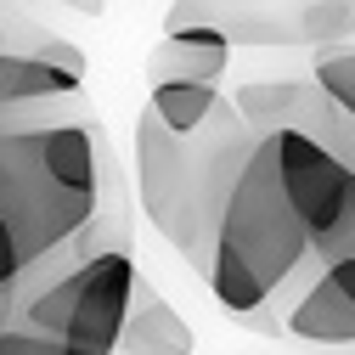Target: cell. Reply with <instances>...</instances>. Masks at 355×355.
<instances>
[{
	"label": "cell",
	"instance_id": "6",
	"mask_svg": "<svg viewBox=\"0 0 355 355\" xmlns=\"http://www.w3.org/2000/svg\"><path fill=\"white\" fill-rule=\"evenodd\" d=\"M265 147H271V164H277L282 203L299 220L310 254L322 265L344 259L349 237H355V175L327 147L304 141V136H265Z\"/></svg>",
	"mask_w": 355,
	"mask_h": 355
},
{
	"label": "cell",
	"instance_id": "8",
	"mask_svg": "<svg viewBox=\"0 0 355 355\" xmlns=\"http://www.w3.org/2000/svg\"><path fill=\"white\" fill-rule=\"evenodd\" d=\"M277 333L304 338V344H355V259H327L304 293L282 310Z\"/></svg>",
	"mask_w": 355,
	"mask_h": 355
},
{
	"label": "cell",
	"instance_id": "1",
	"mask_svg": "<svg viewBox=\"0 0 355 355\" xmlns=\"http://www.w3.org/2000/svg\"><path fill=\"white\" fill-rule=\"evenodd\" d=\"M107 175L102 119L73 96L28 107L0 130V322L34 265L96 220Z\"/></svg>",
	"mask_w": 355,
	"mask_h": 355
},
{
	"label": "cell",
	"instance_id": "15",
	"mask_svg": "<svg viewBox=\"0 0 355 355\" xmlns=\"http://www.w3.org/2000/svg\"><path fill=\"white\" fill-rule=\"evenodd\" d=\"M62 6H73V12H102V0H62Z\"/></svg>",
	"mask_w": 355,
	"mask_h": 355
},
{
	"label": "cell",
	"instance_id": "7",
	"mask_svg": "<svg viewBox=\"0 0 355 355\" xmlns=\"http://www.w3.org/2000/svg\"><path fill=\"white\" fill-rule=\"evenodd\" d=\"M226 102L248 124L254 141H265V136H304V141L327 147L333 124H338L333 102L316 91V79H248Z\"/></svg>",
	"mask_w": 355,
	"mask_h": 355
},
{
	"label": "cell",
	"instance_id": "10",
	"mask_svg": "<svg viewBox=\"0 0 355 355\" xmlns=\"http://www.w3.org/2000/svg\"><path fill=\"white\" fill-rule=\"evenodd\" d=\"M192 349H198V338H192L187 316H181V310H175V304L136 271L113 355H192Z\"/></svg>",
	"mask_w": 355,
	"mask_h": 355
},
{
	"label": "cell",
	"instance_id": "4",
	"mask_svg": "<svg viewBox=\"0 0 355 355\" xmlns=\"http://www.w3.org/2000/svg\"><path fill=\"white\" fill-rule=\"evenodd\" d=\"M130 282H136V254H96L62 282L40 288L28 304L12 310V322H23L40 338H57L73 355H113L119 322L130 304Z\"/></svg>",
	"mask_w": 355,
	"mask_h": 355
},
{
	"label": "cell",
	"instance_id": "5",
	"mask_svg": "<svg viewBox=\"0 0 355 355\" xmlns=\"http://www.w3.org/2000/svg\"><path fill=\"white\" fill-rule=\"evenodd\" d=\"M209 28L226 46H333L355 34V0H175L164 34Z\"/></svg>",
	"mask_w": 355,
	"mask_h": 355
},
{
	"label": "cell",
	"instance_id": "16",
	"mask_svg": "<svg viewBox=\"0 0 355 355\" xmlns=\"http://www.w3.org/2000/svg\"><path fill=\"white\" fill-rule=\"evenodd\" d=\"M344 259H355V237H349V254H344Z\"/></svg>",
	"mask_w": 355,
	"mask_h": 355
},
{
	"label": "cell",
	"instance_id": "12",
	"mask_svg": "<svg viewBox=\"0 0 355 355\" xmlns=\"http://www.w3.org/2000/svg\"><path fill=\"white\" fill-rule=\"evenodd\" d=\"M316 91L333 102L338 124H333V136H327V153L355 175V51H322L316 57Z\"/></svg>",
	"mask_w": 355,
	"mask_h": 355
},
{
	"label": "cell",
	"instance_id": "9",
	"mask_svg": "<svg viewBox=\"0 0 355 355\" xmlns=\"http://www.w3.org/2000/svg\"><path fill=\"white\" fill-rule=\"evenodd\" d=\"M232 68V46L209 28H181L164 34L147 51V91H169V85H187V91H220V79Z\"/></svg>",
	"mask_w": 355,
	"mask_h": 355
},
{
	"label": "cell",
	"instance_id": "3",
	"mask_svg": "<svg viewBox=\"0 0 355 355\" xmlns=\"http://www.w3.org/2000/svg\"><path fill=\"white\" fill-rule=\"evenodd\" d=\"M316 271H322V259L310 254L299 220L288 214L271 147L259 141L254 158L237 175L232 198H226V214H220L203 282L214 288L220 310H226L232 322H243L254 333H277L282 310L304 293V282Z\"/></svg>",
	"mask_w": 355,
	"mask_h": 355
},
{
	"label": "cell",
	"instance_id": "2",
	"mask_svg": "<svg viewBox=\"0 0 355 355\" xmlns=\"http://www.w3.org/2000/svg\"><path fill=\"white\" fill-rule=\"evenodd\" d=\"M248 124L232 113V102L220 96L214 113L198 130H164L147 107L136 113V198L141 214L153 220V232L181 254L192 271H209L214 232L226 198L237 187L243 164L254 158Z\"/></svg>",
	"mask_w": 355,
	"mask_h": 355
},
{
	"label": "cell",
	"instance_id": "11",
	"mask_svg": "<svg viewBox=\"0 0 355 355\" xmlns=\"http://www.w3.org/2000/svg\"><path fill=\"white\" fill-rule=\"evenodd\" d=\"M79 79H85V68H62V62L0 51V130H6L17 113H28V107L79 96Z\"/></svg>",
	"mask_w": 355,
	"mask_h": 355
},
{
	"label": "cell",
	"instance_id": "13",
	"mask_svg": "<svg viewBox=\"0 0 355 355\" xmlns=\"http://www.w3.org/2000/svg\"><path fill=\"white\" fill-rule=\"evenodd\" d=\"M220 91H187V85H169V91H147V113L164 124V130H198L209 113H214Z\"/></svg>",
	"mask_w": 355,
	"mask_h": 355
},
{
	"label": "cell",
	"instance_id": "14",
	"mask_svg": "<svg viewBox=\"0 0 355 355\" xmlns=\"http://www.w3.org/2000/svg\"><path fill=\"white\" fill-rule=\"evenodd\" d=\"M0 355H73L68 344H57V338H40V333H28L23 322H0Z\"/></svg>",
	"mask_w": 355,
	"mask_h": 355
}]
</instances>
